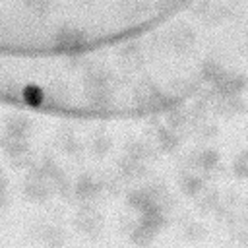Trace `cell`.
Instances as JSON below:
<instances>
[{
	"label": "cell",
	"mask_w": 248,
	"mask_h": 248,
	"mask_svg": "<svg viewBox=\"0 0 248 248\" xmlns=\"http://www.w3.org/2000/svg\"><path fill=\"white\" fill-rule=\"evenodd\" d=\"M29 128V120L21 114H12L6 118V134H12V136H25Z\"/></svg>",
	"instance_id": "6da1fadb"
}]
</instances>
